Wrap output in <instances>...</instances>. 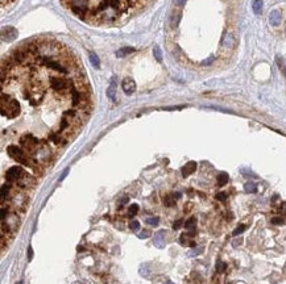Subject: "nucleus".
<instances>
[{
    "label": "nucleus",
    "mask_w": 286,
    "mask_h": 284,
    "mask_svg": "<svg viewBox=\"0 0 286 284\" xmlns=\"http://www.w3.org/2000/svg\"><path fill=\"white\" fill-rule=\"evenodd\" d=\"M20 112V105L17 103V100L11 99V97H5V95L2 93V115L7 116L8 119H13L19 115Z\"/></svg>",
    "instance_id": "1"
},
{
    "label": "nucleus",
    "mask_w": 286,
    "mask_h": 284,
    "mask_svg": "<svg viewBox=\"0 0 286 284\" xmlns=\"http://www.w3.org/2000/svg\"><path fill=\"white\" fill-rule=\"evenodd\" d=\"M7 153H8L13 159L17 160V162H20V163H22V165H25V166H32V163H30L29 158H28L26 153H25L21 147H17V146H15V145H11V146L7 147Z\"/></svg>",
    "instance_id": "2"
},
{
    "label": "nucleus",
    "mask_w": 286,
    "mask_h": 284,
    "mask_svg": "<svg viewBox=\"0 0 286 284\" xmlns=\"http://www.w3.org/2000/svg\"><path fill=\"white\" fill-rule=\"evenodd\" d=\"M21 175H22V169L21 167L13 166L7 171V174H5V179H7L8 182H15V180H17Z\"/></svg>",
    "instance_id": "3"
},
{
    "label": "nucleus",
    "mask_w": 286,
    "mask_h": 284,
    "mask_svg": "<svg viewBox=\"0 0 286 284\" xmlns=\"http://www.w3.org/2000/svg\"><path fill=\"white\" fill-rule=\"evenodd\" d=\"M17 37V30L12 26H5L2 30V38L4 41H13Z\"/></svg>",
    "instance_id": "4"
},
{
    "label": "nucleus",
    "mask_w": 286,
    "mask_h": 284,
    "mask_svg": "<svg viewBox=\"0 0 286 284\" xmlns=\"http://www.w3.org/2000/svg\"><path fill=\"white\" fill-rule=\"evenodd\" d=\"M123 91H124L127 95H132L136 90V84H134V82L131 79V78H127V79L123 80Z\"/></svg>",
    "instance_id": "5"
},
{
    "label": "nucleus",
    "mask_w": 286,
    "mask_h": 284,
    "mask_svg": "<svg viewBox=\"0 0 286 284\" xmlns=\"http://www.w3.org/2000/svg\"><path fill=\"white\" fill-rule=\"evenodd\" d=\"M281 12L277 9H273L270 15H269V23H270V25L273 26H278L279 24H281Z\"/></svg>",
    "instance_id": "6"
},
{
    "label": "nucleus",
    "mask_w": 286,
    "mask_h": 284,
    "mask_svg": "<svg viewBox=\"0 0 286 284\" xmlns=\"http://www.w3.org/2000/svg\"><path fill=\"white\" fill-rule=\"evenodd\" d=\"M164 243H165V232L161 230V232H158V233H157V234L154 236L153 245H154L156 247L162 249V247H164Z\"/></svg>",
    "instance_id": "7"
},
{
    "label": "nucleus",
    "mask_w": 286,
    "mask_h": 284,
    "mask_svg": "<svg viewBox=\"0 0 286 284\" xmlns=\"http://www.w3.org/2000/svg\"><path fill=\"white\" fill-rule=\"evenodd\" d=\"M195 170H197V163L195 162H189V163H186L182 167V176L186 178L189 175H191Z\"/></svg>",
    "instance_id": "8"
},
{
    "label": "nucleus",
    "mask_w": 286,
    "mask_h": 284,
    "mask_svg": "<svg viewBox=\"0 0 286 284\" xmlns=\"http://www.w3.org/2000/svg\"><path fill=\"white\" fill-rule=\"evenodd\" d=\"M185 226H186V229L189 232H195V228H197V219H195V217H190V219L186 221Z\"/></svg>",
    "instance_id": "9"
},
{
    "label": "nucleus",
    "mask_w": 286,
    "mask_h": 284,
    "mask_svg": "<svg viewBox=\"0 0 286 284\" xmlns=\"http://www.w3.org/2000/svg\"><path fill=\"white\" fill-rule=\"evenodd\" d=\"M228 174L227 172H220L219 174V176H218V184H219L220 187H223V186H226L227 183H228Z\"/></svg>",
    "instance_id": "10"
},
{
    "label": "nucleus",
    "mask_w": 286,
    "mask_h": 284,
    "mask_svg": "<svg viewBox=\"0 0 286 284\" xmlns=\"http://www.w3.org/2000/svg\"><path fill=\"white\" fill-rule=\"evenodd\" d=\"M138 274L141 275V276H144V277H148V276H149V274H150V268H149V264L144 263V264H141V266H140V268H138Z\"/></svg>",
    "instance_id": "11"
},
{
    "label": "nucleus",
    "mask_w": 286,
    "mask_h": 284,
    "mask_svg": "<svg viewBox=\"0 0 286 284\" xmlns=\"http://www.w3.org/2000/svg\"><path fill=\"white\" fill-rule=\"evenodd\" d=\"M252 8H253V12L256 15H260L262 12V0H255L253 4H252Z\"/></svg>",
    "instance_id": "12"
},
{
    "label": "nucleus",
    "mask_w": 286,
    "mask_h": 284,
    "mask_svg": "<svg viewBox=\"0 0 286 284\" xmlns=\"http://www.w3.org/2000/svg\"><path fill=\"white\" fill-rule=\"evenodd\" d=\"M107 96H108L111 100H114V101L116 100V87H115V82L108 87V90H107Z\"/></svg>",
    "instance_id": "13"
},
{
    "label": "nucleus",
    "mask_w": 286,
    "mask_h": 284,
    "mask_svg": "<svg viewBox=\"0 0 286 284\" xmlns=\"http://www.w3.org/2000/svg\"><path fill=\"white\" fill-rule=\"evenodd\" d=\"M244 189L246 192H249V193H255L257 191V186L253 182H248V183H245L244 184Z\"/></svg>",
    "instance_id": "14"
},
{
    "label": "nucleus",
    "mask_w": 286,
    "mask_h": 284,
    "mask_svg": "<svg viewBox=\"0 0 286 284\" xmlns=\"http://www.w3.org/2000/svg\"><path fill=\"white\" fill-rule=\"evenodd\" d=\"M90 59H91V63L94 65V67L95 69H99V58H98V55L95 54V53H90Z\"/></svg>",
    "instance_id": "15"
},
{
    "label": "nucleus",
    "mask_w": 286,
    "mask_h": 284,
    "mask_svg": "<svg viewBox=\"0 0 286 284\" xmlns=\"http://www.w3.org/2000/svg\"><path fill=\"white\" fill-rule=\"evenodd\" d=\"M129 53H133V47H124V49H120L119 52L116 53L117 57H124V55L129 54Z\"/></svg>",
    "instance_id": "16"
},
{
    "label": "nucleus",
    "mask_w": 286,
    "mask_h": 284,
    "mask_svg": "<svg viewBox=\"0 0 286 284\" xmlns=\"http://www.w3.org/2000/svg\"><path fill=\"white\" fill-rule=\"evenodd\" d=\"M164 204H165V207H173L176 204V197H171V196L164 197Z\"/></svg>",
    "instance_id": "17"
},
{
    "label": "nucleus",
    "mask_w": 286,
    "mask_h": 284,
    "mask_svg": "<svg viewBox=\"0 0 286 284\" xmlns=\"http://www.w3.org/2000/svg\"><path fill=\"white\" fill-rule=\"evenodd\" d=\"M138 209H140V208H138L137 204H132L131 207H129V209H128V216L132 217V216H134V214H137Z\"/></svg>",
    "instance_id": "18"
},
{
    "label": "nucleus",
    "mask_w": 286,
    "mask_h": 284,
    "mask_svg": "<svg viewBox=\"0 0 286 284\" xmlns=\"http://www.w3.org/2000/svg\"><path fill=\"white\" fill-rule=\"evenodd\" d=\"M147 222L150 225V226H158V224H160V219L158 217H150V219H148L147 220Z\"/></svg>",
    "instance_id": "19"
},
{
    "label": "nucleus",
    "mask_w": 286,
    "mask_h": 284,
    "mask_svg": "<svg viewBox=\"0 0 286 284\" xmlns=\"http://www.w3.org/2000/svg\"><path fill=\"white\" fill-rule=\"evenodd\" d=\"M203 247H197V249H194L191 250V251L189 253V257H197V255H199L200 253H203Z\"/></svg>",
    "instance_id": "20"
},
{
    "label": "nucleus",
    "mask_w": 286,
    "mask_h": 284,
    "mask_svg": "<svg viewBox=\"0 0 286 284\" xmlns=\"http://www.w3.org/2000/svg\"><path fill=\"white\" fill-rule=\"evenodd\" d=\"M153 54H154L156 59L158 61V62H161V61H162V54H161V50H160V47H158V46H156V47H154Z\"/></svg>",
    "instance_id": "21"
},
{
    "label": "nucleus",
    "mask_w": 286,
    "mask_h": 284,
    "mask_svg": "<svg viewBox=\"0 0 286 284\" xmlns=\"http://www.w3.org/2000/svg\"><path fill=\"white\" fill-rule=\"evenodd\" d=\"M226 268H227V264L224 263V262H218L216 263V270H218V272H224L226 271Z\"/></svg>",
    "instance_id": "22"
},
{
    "label": "nucleus",
    "mask_w": 286,
    "mask_h": 284,
    "mask_svg": "<svg viewBox=\"0 0 286 284\" xmlns=\"http://www.w3.org/2000/svg\"><path fill=\"white\" fill-rule=\"evenodd\" d=\"M150 236H152V233H150L149 230H143L141 233H138V238H140V239H147V238H149Z\"/></svg>",
    "instance_id": "23"
},
{
    "label": "nucleus",
    "mask_w": 286,
    "mask_h": 284,
    "mask_svg": "<svg viewBox=\"0 0 286 284\" xmlns=\"http://www.w3.org/2000/svg\"><path fill=\"white\" fill-rule=\"evenodd\" d=\"M129 228H131V230H133V232H137V230H140V222L138 221H132L131 224H129Z\"/></svg>",
    "instance_id": "24"
},
{
    "label": "nucleus",
    "mask_w": 286,
    "mask_h": 284,
    "mask_svg": "<svg viewBox=\"0 0 286 284\" xmlns=\"http://www.w3.org/2000/svg\"><path fill=\"white\" fill-rule=\"evenodd\" d=\"M245 228H246L245 225H239V226L236 228V229L233 230V233H232V234H233V236H239V234H241V233L245 230Z\"/></svg>",
    "instance_id": "25"
},
{
    "label": "nucleus",
    "mask_w": 286,
    "mask_h": 284,
    "mask_svg": "<svg viewBox=\"0 0 286 284\" xmlns=\"http://www.w3.org/2000/svg\"><path fill=\"white\" fill-rule=\"evenodd\" d=\"M8 192H9V186H8V184H4V186L2 187V200L5 199V196L8 195Z\"/></svg>",
    "instance_id": "26"
},
{
    "label": "nucleus",
    "mask_w": 286,
    "mask_h": 284,
    "mask_svg": "<svg viewBox=\"0 0 286 284\" xmlns=\"http://www.w3.org/2000/svg\"><path fill=\"white\" fill-rule=\"evenodd\" d=\"M272 224H274V225H282L284 224V219H281V217H273V219H272Z\"/></svg>",
    "instance_id": "27"
},
{
    "label": "nucleus",
    "mask_w": 286,
    "mask_h": 284,
    "mask_svg": "<svg viewBox=\"0 0 286 284\" xmlns=\"http://www.w3.org/2000/svg\"><path fill=\"white\" fill-rule=\"evenodd\" d=\"M226 199H227V193H224V192H220V193L216 195V200H220V201H226Z\"/></svg>",
    "instance_id": "28"
},
{
    "label": "nucleus",
    "mask_w": 286,
    "mask_h": 284,
    "mask_svg": "<svg viewBox=\"0 0 286 284\" xmlns=\"http://www.w3.org/2000/svg\"><path fill=\"white\" fill-rule=\"evenodd\" d=\"M182 220H178V221H176L174 222V224H173V229H174V230H177V229H179V228H181L182 226Z\"/></svg>",
    "instance_id": "29"
},
{
    "label": "nucleus",
    "mask_w": 286,
    "mask_h": 284,
    "mask_svg": "<svg viewBox=\"0 0 286 284\" xmlns=\"http://www.w3.org/2000/svg\"><path fill=\"white\" fill-rule=\"evenodd\" d=\"M32 258H33V249L32 246H29L28 247V260H32Z\"/></svg>",
    "instance_id": "30"
},
{
    "label": "nucleus",
    "mask_w": 286,
    "mask_h": 284,
    "mask_svg": "<svg viewBox=\"0 0 286 284\" xmlns=\"http://www.w3.org/2000/svg\"><path fill=\"white\" fill-rule=\"evenodd\" d=\"M128 203V197H123L119 200V205H125Z\"/></svg>",
    "instance_id": "31"
},
{
    "label": "nucleus",
    "mask_w": 286,
    "mask_h": 284,
    "mask_svg": "<svg viewBox=\"0 0 286 284\" xmlns=\"http://www.w3.org/2000/svg\"><path fill=\"white\" fill-rule=\"evenodd\" d=\"M281 210L284 213H286V201L285 203H282V205H281Z\"/></svg>",
    "instance_id": "32"
},
{
    "label": "nucleus",
    "mask_w": 286,
    "mask_h": 284,
    "mask_svg": "<svg viewBox=\"0 0 286 284\" xmlns=\"http://www.w3.org/2000/svg\"><path fill=\"white\" fill-rule=\"evenodd\" d=\"M5 214H7V210H5V209L3 208V210H2V220H4V219H5Z\"/></svg>",
    "instance_id": "33"
},
{
    "label": "nucleus",
    "mask_w": 286,
    "mask_h": 284,
    "mask_svg": "<svg viewBox=\"0 0 286 284\" xmlns=\"http://www.w3.org/2000/svg\"><path fill=\"white\" fill-rule=\"evenodd\" d=\"M185 3H186V0H177V4L178 5H183Z\"/></svg>",
    "instance_id": "34"
},
{
    "label": "nucleus",
    "mask_w": 286,
    "mask_h": 284,
    "mask_svg": "<svg viewBox=\"0 0 286 284\" xmlns=\"http://www.w3.org/2000/svg\"><path fill=\"white\" fill-rule=\"evenodd\" d=\"M66 175H67V170H65V172H63V174H62V176H61V178H59V180H63Z\"/></svg>",
    "instance_id": "35"
},
{
    "label": "nucleus",
    "mask_w": 286,
    "mask_h": 284,
    "mask_svg": "<svg viewBox=\"0 0 286 284\" xmlns=\"http://www.w3.org/2000/svg\"><path fill=\"white\" fill-rule=\"evenodd\" d=\"M211 62H212V58L207 59V62H203V65H209V63H211Z\"/></svg>",
    "instance_id": "36"
},
{
    "label": "nucleus",
    "mask_w": 286,
    "mask_h": 284,
    "mask_svg": "<svg viewBox=\"0 0 286 284\" xmlns=\"http://www.w3.org/2000/svg\"><path fill=\"white\" fill-rule=\"evenodd\" d=\"M165 284H174V283H171L170 280H166V282H165Z\"/></svg>",
    "instance_id": "37"
},
{
    "label": "nucleus",
    "mask_w": 286,
    "mask_h": 284,
    "mask_svg": "<svg viewBox=\"0 0 286 284\" xmlns=\"http://www.w3.org/2000/svg\"><path fill=\"white\" fill-rule=\"evenodd\" d=\"M284 74H285V76H286V67L284 69Z\"/></svg>",
    "instance_id": "38"
},
{
    "label": "nucleus",
    "mask_w": 286,
    "mask_h": 284,
    "mask_svg": "<svg viewBox=\"0 0 286 284\" xmlns=\"http://www.w3.org/2000/svg\"><path fill=\"white\" fill-rule=\"evenodd\" d=\"M19 284H22V282H20V283H19Z\"/></svg>",
    "instance_id": "39"
}]
</instances>
